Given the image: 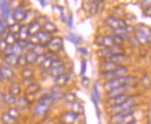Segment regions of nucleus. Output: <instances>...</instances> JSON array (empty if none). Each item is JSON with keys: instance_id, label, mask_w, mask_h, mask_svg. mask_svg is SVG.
<instances>
[{"instance_id": "nucleus-20", "label": "nucleus", "mask_w": 151, "mask_h": 124, "mask_svg": "<svg viewBox=\"0 0 151 124\" xmlns=\"http://www.w3.org/2000/svg\"><path fill=\"white\" fill-rule=\"evenodd\" d=\"M119 65L115 64L114 62L110 61V60H106L101 66V69H102V73L103 72H109V71H112L114 70Z\"/></svg>"}, {"instance_id": "nucleus-24", "label": "nucleus", "mask_w": 151, "mask_h": 124, "mask_svg": "<svg viewBox=\"0 0 151 124\" xmlns=\"http://www.w3.org/2000/svg\"><path fill=\"white\" fill-rule=\"evenodd\" d=\"M43 29H44V32H47L48 34H53V32H56L58 31L57 26L51 22H47L45 24H43Z\"/></svg>"}, {"instance_id": "nucleus-52", "label": "nucleus", "mask_w": 151, "mask_h": 124, "mask_svg": "<svg viewBox=\"0 0 151 124\" xmlns=\"http://www.w3.org/2000/svg\"><path fill=\"white\" fill-rule=\"evenodd\" d=\"M142 83H143V85H148V84L150 83V81H149V78L147 76H144L142 78Z\"/></svg>"}, {"instance_id": "nucleus-14", "label": "nucleus", "mask_w": 151, "mask_h": 124, "mask_svg": "<svg viewBox=\"0 0 151 124\" xmlns=\"http://www.w3.org/2000/svg\"><path fill=\"white\" fill-rule=\"evenodd\" d=\"M114 44H115V40L112 36L105 35V36L101 37V39H100L99 45L102 47H111Z\"/></svg>"}, {"instance_id": "nucleus-9", "label": "nucleus", "mask_w": 151, "mask_h": 124, "mask_svg": "<svg viewBox=\"0 0 151 124\" xmlns=\"http://www.w3.org/2000/svg\"><path fill=\"white\" fill-rule=\"evenodd\" d=\"M79 118V115L73 113V111L65 112L61 116V122L65 124H74Z\"/></svg>"}, {"instance_id": "nucleus-36", "label": "nucleus", "mask_w": 151, "mask_h": 124, "mask_svg": "<svg viewBox=\"0 0 151 124\" xmlns=\"http://www.w3.org/2000/svg\"><path fill=\"white\" fill-rule=\"evenodd\" d=\"M1 120L4 124H14L16 121V120L13 119L9 113H4L1 117Z\"/></svg>"}, {"instance_id": "nucleus-27", "label": "nucleus", "mask_w": 151, "mask_h": 124, "mask_svg": "<svg viewBox=\"0 0 151 124\" xmlns=\"http://www.w3.org/2000/svg\"><path fill=\"white\" fill-rule=\"evenodd\" d=\"M50 107L47 106H45V105H41V104H38L36 106V108H35V116H43L45 115L48 111Z\"/></svg>"}, {"instance_id": "nucleus-50", "label": "nucleus", "mask_w": 151, "mask_h": 124, "mask_svg": "<svg viewBox=\"0 0 151 124\" xmlns=\"http://www.w3.org/2000/svg\"><path fill=\"white\" fill-rule=\"evenodd\" d=\"M77 51H78V53L83 57H85V56L88 55V50L85 47H79L77 49Z\"/></svg>"}, {"instance_id": "nucleus-4", "label": "nucleus", "mask_w": 151, "mask_h": 124, "mask_svg": "<svg viewBox=\"0 0 151 124\" xmlns=\"http://www.w3.org/2000/svg\"><path fill=\"white\" fill-rule=\"evenodd\" d=\"M127 73H128V68L125 66H122V65H119L114 70L109 71V72H103L102 75L107 81H110L116 79V78L127 76Z\"/></svg>"}, {"instance_id": "nucleus-39", "label": "nucleus", "mask_w": 151, "mask_h": 124, "mask_svg": "<svg viewBox=\"0 0 151 124\" xmlns=\"http://www.w3.org/2000/svg\"><path fill=\"white\" fill-rule=\"evenodd\" d=\"M64 95L65 94H63L62 92H60V91H58V90H52L51 91V94H50V95L53 97V98L56 100H60V99H62V98H64Z\"/></svg>"}, {"instance_id": "nucleus-43", "label": "nucleus", "mask_w": 151, "mask_h": 124, "mask_svg": "<svg viewBox=\"0 0 151 124\" xmlns=\"http://www.w3.org/2000/svg\"><path fill=\"white\" fill-rule=\"evenodd\" d=\"M5 40H6V43H8V44L13 45L15 43H17V36L14 35V34H9V32Z\"/></svg>"}, {"instance_id": "nucleus-26", "label": "nucleus", "mask_w": 151, "mask_h": 124, "mask_svg": "<svg viewBox=\"0 0 151 124\" xmlns=\"http://www.w3.org/2000/svg\"><path fill=\"white\" fill-rule=\"evenodd\" d=\"M1 13H2V19H6L9 16V13H10V10H9V3L8 1H3V4L1 6Z\"/></svg>"}, {"instance_id": "nucleus-33", "label": "nucleus", "mask_w": 151, "mask_h": 124, "mask_svg": "<svg viewBox=\"0 0 151 124\" xmlns=\"http://www.w3.org/2000/svg\"><path fill=\"white\" fill-rule=\"evenodd\" d=\"M21 27H22V26L19 25V23H17V22H14V23L9 25V34H14V35L17 36V34H19V30H21Z\"/></svg>"}, {"instance_id": "nucleus-41", "label": "nucleus", "mask_w": 151, "mask_h": 124, "mask_svg": "<svg viewBox=\"0 0 151 124\" xmlns=\"http://www.w3.org/2000/svg\"><path fill=\"white\" fill-rule=\"evenodd\" d=\"M13 47V54H15L16 56L19 57L22 55V52H23V48L19 44V43H15L14 44L12 45Z\"/></svg>"}, {"instance_id": "nucleus-16", "label": "nucleus", "mask_w": 151, "mask_h": 124, "mask_svg": "<svg viewBox=\"0 0 151 124\" xmlns=\"http://www.w3.org/2000/svg\"><path fill=\"white\" fill-rule=\"evenodd\" d=\"M18 40H28V38L30 37L29 34V29H28V25H22L21 27L19 34H17Z\"/></svg>"}, {"instance_id": "nucleus-25", "label": "nucleus", "mask_w": 151, "mask_h": 124, "mask_svg": "<svg viewBox=\"0 0 151 124\" xmlns=\"http://www.w3.org/2000/svg\"><path fill=\"white\" fill-rule=\"evenodd\" d=\"M109 51H110V54L111 57L115 56V55H122L124 54V49L122 47L121 44H115L114 45H112L111 47H109Z\"/></svg>"}, {"instance_id": "nucleus-31", "label": "nucleus", "mask_w": 151, "mask_h": 124, "mask_svg": "<svg viewBox=\"0 0 151 124\" xmlns=\"http://www.w3.org/2000/svg\"><path fill=\"white\" fill-rule=\"evenodd\" d=\"M64 70H65L64 65H61V66H58V67H55V68H51L50 69V74L56 78L58 76L63 74L64 73Z\"/></svg>"}, {"instance_id": "nucleus-32", "label": "nucleus", "mask_w": 151, "mask_h": 124, "mask_svg": "<svg viewBox=\"0 0 151 124\" xmlns=\"http://www.w3.org/2000/svg\"><path fill=\"white\" fill-rule=\"evenodd\" d=\"M39 89H40V86H39L38 83L32 82L27 86V88H26V92H27L28 94H35L38 92Z\"/></svg>"}, {"instance_id": "nucleus-3", "label": "nucleus", "mask_w": 151, "mask_h": 124, "mask_svg": "<svg viewBox=\"0 0 151 124\" xmlns=\"http://www.w3.org/2000/svg\"><path fill=\"white\" fill-rule=\"evenodd\" d=\"M135 37L141 44L149 43L151 41V28L146 24H138L135 29Z\"/></svg>"}, {"instance_id": "nucleus-30", "label": "nucleus", "mask_w": 151, "mask_h": 124, "mask_svg": "<svg viewBox=\"0 0 151 124\" xmlns=\"http://www.w3.org/2000/svg\"><path fill=\"white\" fill-rule=\"evenodd\" d=\"M18 58L19 57L16 56L15 54H10L8 56H5V61L9 65H10V66H15V65H18Z\"/></svg>"}, {"instance_id": "nucleus-48", "label": "nucleus", "mask_w": 151, "mask_h": 124, "mask_svg": "<svg viewBox=\"0 0 151 124\" xmlns=\"http://www.w3.org/2000/svg\"><path fill=\"white\" fill-rule=\"evenodd\" d=\"M86 68H87V61L85 59H83L82 61V64H81V70H81V75H82V77H83L85 72H86Z\"/></svg>"}, {"instance_id": "nucleus-7", "label": "nucleus", "mask_w": 151, "mask_h": 124, "mask_svg": "<svg viewBox=\"0 0 151 124\" xmlns=\"http://www.w3.org/2000/svg\"><path fill=\"white\" fill-rule=\"evenodd\" d=\"M47 48L53 52V53H57V52L60 51L63 47V39L60 36H55L51 37L49 42L47 44Z\"/></svg>"}, {"instance_id": "nucleus-11", "label": "nucleus", "mask_w": 151, "mask_h": 124, "mask_svg": "<svg viewBox=\"0 0 151 124\" xmlns=\"http://www.w3.org/2000/svg\"><path fill=\"white\" fill-rule=\"evenodd\" d=\"M92 102L94 103L95 108L96 109V113H97V118L99 120V110H98V102H99V91H98V87L96 84H95L93 87V92H92Z\"/></svg>"}, {"instance_id": "nucleus-35", "label": "nucleus", "mask_w": 151, "mask_h": 124, "mask_svg": "<svg viewBox=\"0 0 151 124\" xmlns=\"http://www.w3.org/2000/svg\"><path fill=\"white\" fill-rule=\"evenodd\" d=\"M45 44H37L35 45L34 49H32V52L35 53L37 56H42V55H45L44 52H45Z\"/></svg>"}, {"instance_id": "nucleus-19", "label": "nucleus", "mask_w": 151, "mask_h": 124, "mask_svg": "<svg viewBox=\"0 0 151 124\" xmlns=\"http://www.w3.org/2000/svg\"><path fill=\"white\" fill-rule=\"evenodd\" d=\"M28 29H29L30 35H35V34H38L39 32H40L41 23L39 22H37V21L32 22L30 25H28Z\"/></svg>"}, {"instance_id": "nucleus-18", "label": "nucleus", "mask_w": 151, "mask_h": 124, "mask_svg": "<svg viewBox=\"0 0 151 124\" xmlns=\"http://www.w3.org/2000/svg\"><path fill=\"white\" fill-rule=\"evenodd\" d=\"M1 70H2V74H3L4 80L11 81L13 78H14V72H13V70H11L10 67H9V66H2L1 67Z\"/></svg>"}, {"instance_id": "nucleus-10", "label": "nucleus", "mask_w": 151, "mask_h": 124, "mask_svg": "<svg viewBox=\"0 0 151 124\" xmlns=\"http://www.w3.org/2000/svg\"><path fill=\"white\" fill-rule=\"evenodd\" d=\"M128 98H129V95H126V94H123V95H116V96H113V97H109L108 103L111 107H113V106L120 105V104L123 103L124 101H126Z\"/></svg>"}, {"instance_id": "nucleus-49", "label": "nucleus", "mask_w": 151, "mask_h": 124, "mask_svg": "<svg viewBox=\"0 0 151 124\" xmlns=\"http://www.w3.org/2000/svg\"><path fill=\"white\" fill-rule=\"evenodd\" d=\"M3 53L6 55V56H8V55H10V54H13V47L12 45H8V47H6L3 51Z\"/></svg>"}, {"instance_id": "nucleus-42", "label": "nucleus", "mask_w": 151, "mask_h": 124, "mask_svg": "<svg viewBox=\"0 0 151 124\" xmlns=\"http://www.w3.org/2000/svg\"><path fill=\"white\" fill-rule=\"evenodd\" d=\"M32 75H34V71H32V70L30 68H25L22 71V76L24 78V79H30V78L32 77Z\"/></svg>"}, {"instance_id": "nucleus-47", "label": "nucleus", "mask_w": 151, "mask_h": 124, "mask_svg": "<svg viewBox=\"0 0 151 124\" xmlns=\"http://www.w3.org/2000/svg\"><path fill=\"white\" fill-rule=\"evenodd\" d=\"M17 104L19 108H24L26 106H27V100H26L24 97H22V98H19L18 101H17Z\"/></svg>"}, {"instance_id": "nucleus-8", "label": "nucleus", "mask_w": 151, "mask_h": 124, "mask_svg": "<svg viewBox=\"0 0 151 124\" xmlns=\"http://www.w3.org/2000/svg\"><path fill=\"white\" fill-rule=\"evenodd\" d=\"M27 15H28V12L25 9V6L23 5L17 6V8L12 12V16L16 22L24 21V19L27 18Z\"/></svg>"}, {"instance_id": "nucleus-54", "label": "nucleus", "mask_w": 151, "mask_h": 124, "mask_svg": "<svg viewBox=\"0 0 151 124\" xmlns=\"http://www.w3.org/2000/svg\"><path fill=\"white\" fill-rule=\"evenodd\" d=\"M82 83H83V86H87V85H88V83H89V79H88L87 77L83 76V77Z\"/></svg>"}, {"instance_id": "nucleus-12", "label": "nucleus", "mask_w": 151, "mask_h": 124, "mask_svg": "<svg viewBox=\"0 0 151 124\" xmlns=\"http://www.w3.org/2000/svg\"><path fill=\"white\" fill-rule=\"evenodd\" d=\"M129 86H120V87H116L111 90H109L107 92V95L109 97H113L116 95H123L125 94V92L128 90Z\"/></svg>"}, {"instance_id": "nucleus-2", "label": "nucleus", "mask_w": 151, "mask_h": 124, "mask_svg": "<svg viewBox=\"0 0 151 124\" xmlns=\"http://www.w3.org/2000/svg\"><path fill=\"white\" fill-rule=\"evenodd\" d=\"M134 107V97L129 96V98L126 101H124L123 103L120 104V105L111 107L110 110H111V113L113 115H116V114L124 115V114L133 112L132 110Z\"/></svg>"}, {"instance_id": "nucleus-23", "label": "nucleus", "mask_w": 151, "mask_h": 124, "mask_svg": "<svg viewBox=\"0 0 151 124\" xmlns=\"http://www.w3.org/2000/svg\"><path fill=\"white\" fill-rule=\"evenodd\" d=\"M69 79H70L69 75L66 74V73H63V74L55 78V82H56V84L58 86H64L65 84L68 82Z\"/></svg>"}, {"instance_id": "nucleus-56", "label": "nucleus", "mask_w": 151, "mask_h": 124, "mask_svg": "<svg viewBox=\"0 0 151 124\" xmlns=\"http://www.w3.org/2000/svg\"><path fill=\"white\" fill-rule=\"evenodd\" d=\"M4 80L3 78V74H2V70H1V67H0V82H2Z\"/></svg>"}, {"instance_id": "nucleus-57", "label": "nucleus", "mask_w": 151, "mask_h": 124, "mask_svg": "<svg viewBox=\"0 0 151 124\" xmlns=\"http://www.w3.org/2000/svg\"><path fill=\"white\" fill-rule=\"evenodd\" d=\"M3 96H4V95H2V93H1V92H0V102H1V100L3 99Z\"/></svg>"}, {"instance_id": "nucleus-40", "label": "nucleus", "mask_w": 151, "mask_h": 124, "mask_svg": "<svg viewBox=\"0 0 151 124\" xmlns=\"http://www.w3.org/2000/svg\"><path fill=\"white\" fill-rule=\"evenodd\" d=\"M64 99L66 102H68L70 104H73V103L76 102L77 97L73 93H66L64 95Z\"/></svg>"}, {"instance_id": "nucleus-58", "label": "nucleus", "mask_w": 151, "mask_h": 124, "mask_svg": "<svg viewBox=\"0 0 151 124\" xmlns=\"http://www.w3.org/2000/svg\"><path fill=\"white\" fill-rule=\"evenodd\" d=\"M60 124H65V123H63V122H61V123H60Z\"/></svg>"}, {"instance_id": "nucleus-1", "label": "nucleus", "mask_w": 151, "mask_h": 124, "mask_svg": "<svg viewBox=\"0 0 151 124\" xmlns=\"http://www.w3.org/2000/svg\"><path fill=\"white\" fill-rule=\"evenodd\" d=\"M136 82V78L134 76H123L120 78H116V79L107 81L104 84L105 89L111 90L116 87H120V86H131Z\"/></svg>"}, {"instance_id": "nucleus-37", "label": "nucleus", "mask_w": 151, "mask_h": 124, "mask_svg": "<svg viewBox=\"0 0 151 124\" xmlns=\"http://www.w3.org/2000/svg\"><path fill=\"white\" fill-rule=\"evenodd\" d=\"M9 93L12 94V95H14L15 96L21 94V86H19V83H12L10 87H9Z\"/></svg>"}, {"instance_id": "nucleus-5", "label": "nucleus", "mask_w": 151, "mask_h": 124, "mask_svg": "<svg viewBox=\"0 0 151 124\" xmlns=\"http://www.w3.org/2000/svg\"><path fill=\"white\" fill-rule=\"evenodd\" d=\"M111 124H134L135 120H134V115L133 112L128 113V114H116L112 115L110 119Z\"/></svg>"}, {"instance_id": "nucleus-13", "label": "nucleus", "mask_w": 151, "mask_h": 124, "mask_svg": "<svg viewBox=\"0 0 151 124\" xmlns=\"http://www.w3.org/2000/svg\"><path fill=\"white\" fill-rule=\"evenodd\" d=\"M113 34H114V37L119 38L120 40H122V42L127 40V39L129 38V32L127 31V27L126 28L118 29V30H114Z\"/></svg>"}, {"instance_id": "nucleus-22", "label": "nucleus", "mask_w": 151, "mask_h": 124, "mask_svg": "<svg viewBox=\"0 0 151 124\" xmlns=\"http://www.w3.org/2000/svg\"><path fill=\"white\" fill-rule=\"evenodd\" d=\"M36 35H37V38H38V42H39V44H41L47 45V43L49 42V40H50L49 34H47V32H44V31H40Z\"/></svg>"}, {"instance_id": "nucleus-44", "label": "nucleus", "mask_w": 151, "mask_h": 124, "mask_svg": "<svg viewBox=\"0 0 151 124\" xmlns=\"http://www.w3.org/2000/svg\"><path fill=\"white\" fill-rule=\"evenodd\" d=\"M13 119H15L17 120L19 117V110L17 108H11L9 109V112H8Z\"/></svg>"}, {"instance_id": "nucleus-51", "label": "nucleus", "mask_w": 151, "mask_h": 124, "mask_svg": "<svg viewBox=\"0 0 151 124\" xmlns=\"http://www.w3.org/2000/svg\"><path fill=\"white\" fill-rule=\"evenodd\" d=\"M69 26V28L73 29V15L70 14L68 19H67V22H66Z\"/></svg>"}, {"instance_id": "nucleus-34", "label": "nucleus", "mask_w": 151, "mask_h": 124, "mask_svg": "<svg viewBox=\"0 0 151 124\" xmlns=\"http://www.w3.org/2000/svg\"><path fill=\"white\" fill-rule=\"evenodd\" d=\"M26 56V59H27V63L28 64H34V63H36V60L38 58V56L34 53L32 51H30L28 52L27 54L25 55Z\"/></svg>"}, {"instance_id": "nucleus-55", "label": "nucleus", "mask_w": 151, "mask_h": 124, "mask_svg": "<svg viewBox=\"0 0 151 124\" xmlns=\"http://www.w3.org/2000/svg\"><path fill=\"white\" fill-rule=\"evenodd\" d=\"M39 2H40V4L43 6H47V1H45V0H40V1H39Z\"/></svg>"}, {"instance_id": "nucleus-21", "label": "nucleus", "mask_w": 151, "mask_h": 124, "mask_svg": "<svg viewBox=\"0 0 151 124\" xmlns=\"http://www.w3.org/2000/svg\"><path fill=\"white\" fill-rule=\"evenodd\" d=\"M54 101H55V99L50 95H45L41 96L40 98H39L38 104H41V105H45V106L50 107L52 104L54 103Z\"/></svg>"}, {"instance_id": "nucleus-15", "label": "nucleus", "mask_w": 151, "mask_h": 124, "mask_svg": "<svg viewBox=\"0 0 151 124\" xmlns=\"http://www.w3.org/2000/svg\"><path fill=\"white\" fill-rule=\"evenodd\" d=\"M70 111H73V113H75L77 115H82L84 112L83 105L81 102H78V101L70 104Z\"/></svg>"}, {"instance_id": "nucleus-46", "label": "nucleus", "mask_w": 151, "mask_h": 124, "mask_svg": "<svg viewBox=\"0 0 151 124\" xmlns=\"http://www.w3.org/2000/svg\"><path fill=\"white\" fill-rule=\"evenodd\" d=\"M18 65H21V66H22V67L26 66V65H28L25 55H22V56L19 57V58H18Z\"/></svg>"}, {"instance_id": "nucleus-45", "label": "nucleus", "mask_w": 151, "mask_h": 124, "mask_svg": "<svg viewBox=\"0 0 151 124\" xmlns=\"http://www.w3.org/2000/svg\"><path fill=\"white\" fill-rule=\"evenodd\" d=\"M8 22H6V19H2L1 21H0V34H2L3 32L6 31V27H8Z\"/></svg>"}, {"instance_id": "nucleus-53", "label": "nucleus", "mask_w": 151, "mask_h": 124, "mask_svg": "<svg viewBox=\"0 0 151 124\" xmlns=\"http://www.w3.org/2000/svg\"><path fill=\"white\" fill-rule=\"evenodd\" d=\"M8 43H6V40H0V48H1L2 49V51L6 47H8Z\"/></svg>"}, {"instance_id": "nucleus-6", "label": "nucleus", "mask_w": 151, "mask_h": 124, "mask_svg": "<svg viewBox=\"0 0 151 124\" xmlns=\"http://www.w3.org/2000/svg\"><path fill=\"white\" fill-rule=\"evenodd\" d=\"M105 23H106L109 28L112 29V31L127 27V24L123 19L114 17V16H108L106 19H105Z\"/></svg>"}, {"instance_id": "nucleus-38", "label": "nucleus", "mask_w": 151, "mask_h": 124, "mask_svg": "<svg viewBox=\"0 0 151 124\" xmlns=\"http://www.w3.org/2000/svg\"><path fill=\"white\" fill-rule=\"evenodd\" d=\"M53 61H54V59L52 57H45V58L44 61L41 64V66L44 69H51V66H52V64H53Z\"/></svg>"}, {"instance_id": "nucleus-17", "label": "nucleus", "mask_w": 151, "mask_h": 124, "mask_svg": "<svg viewBox=\"0 0 151 124\" xmlns=\"http://www.w3.org/2000/svg\"><path fill=\"white\" fill-rule=\"evenodd\" d=\"M67 40H69L70 43H73L75 45H80L83 42V38L80 35L74 34V32H70V34H68V35H67Z\"/></svg>"}, {"instance_id": "nucleus-29", "label": "nucleus", "mask_w": 151, "mask_h": 124, "mask_svg": "<svg viewBox=\"0 0 151 124\" xmlns=\"http://www.w3.org/2000/svg\"><path fill=\"white\" fill-rule=\"evenodd\" d=\"M126 59H127L126 56L124 55V54H122V55H115V56H112V57H110L109 59H107V60H110V61L114 62L115 64L119 65L120 63L124 62Z\"/></svg>"}, {"instance_id": "nucleus-28", "label": "nucleus", "mask_w": 151, "mask_h": 124, "mask_svg": "<svg viewBox=\"0 0 151 124\" xmlns=\"http://www.w3.org/2000/svg\"><path fill=\"white\" fill-rule=\"evenodd\" d=\"M3 100L4 102L6 104V105H14L15 103H17V99H16V96L14 95H12L10 93H8L4 95L3 96Z\"/></svg>"}]
</instances>
